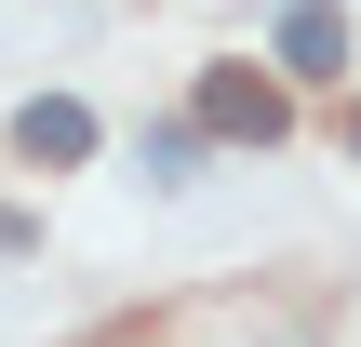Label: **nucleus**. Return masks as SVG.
<instances>
[{
    "label": "nucleus",
    "mask_w": 361,
    "mask_h": 347,
    "mask_svg": "<svg viewBox=\"0 0 361 347\" xmlns=\"http://www.w3.org/2000/svg\"><path fill=\"white\" fill-rule=\"evenodd\" d=\"M13 147L67 174V160H94V107H80V94H27V107H13Z\"/></svg>",
    "instance_id": "nucleus-2"
},
{
    "label": "nucleus",
    "mask_w": 361,
    "mask_h": 347,
    "mask_svg": "<svg viewBox=\"0 0 361 347\" xmlns=\"http://www.w3.org/2000/svg\"><path fill=\"white\" fill-rule=\"evenodd\" d=\"M281 67H295V80H335V67H348V13H335V0H295V13H281Z\"/></svg>",
    "instance_id": "nucleus-3"
},
{
    "label": "nucleus",
    "mask_w": 361,
    "mask_h": 347,
    "mask_svg": "<svg viewBox=\"0 0 361 347\" xmlns=\"http://www.w3.org/2000/svg\"><path fill=\"white\" fill-rule=\"evenodd\" d=\"M201 134H255V147H268V134H281V80L214 67V80H201Z\"/></svg>",
    "instance_id": "nucleus-1"
}]
</instances>
